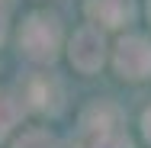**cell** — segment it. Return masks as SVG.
I'll use <instances>...</instances> for the list:
<instances>
[{
  "label": "cell",
  "mask_w": 151,
  "mask_h": 148,
  "mask_svg": "<svg viewBox=\"0 0 151 148\" xmlns=\"http://www.w3.org/2000/svg\"><path fill=\"white\" fill-rule=\"evenodd\" d=\"M58 42H61V32L52 16H29L19 29V45L35 61H52L58 52Z\"/></svg>",
  "instance_id": "6da1fadb"
},
{
  "label": "cell",
  "mask_w": 151,
  "mask_h": 148,
  "mask_svg": "<svg viewBox=\"0 0 151 148\" xmlns=\"http://www.w3.org/2000/svg\"><path fill=\"white\" fill-rule=\"evenodd\" d=\"M116 68H119L122 77H132V81L148 77L151 74V45L138 35L122 39L119 48H116Z\"/></svg>",
  "instance_id": "7a4b0ae2"
},
{
  "label": "cell",
  "mask_w": 151,
  "mask_h": 148,
  "mask_svg": "<svg viewBox=\"0 0 151 148\" xmlns=\"http://www.w3.org/2000/svg\"><path fill=\"white\" fill-rule=\"evenodd\" d=\"M103 35L96 29H81L71 42V61L81 68V71H96L103 64Z\"/></svg>",
  "instance_id": "3957f363"
},
{
  "label": "cell",
  "mask_w": 151,
  "mask_h": 148,
  "mask_svg": "<svg viewBox=\"0 0 151 148\" xmlns=\"http://www.w3.org/2000/svg\"><path fill=\"white\" fill-rule=\"evenodd\" d=\"M87 16L100 26H122L132 16V0H87Z\"/></svg>",
  "instance_id": "277c9868"
},
{
  "label": "cell",
  "mask_w": 151,
  "mask_h": 148,
  "mask_svg": "<svg viewBox=\"0 0 151 148\" xmlns=\"http://www.w3.org/2000/svg\"><path fill=\"white\" fill-rule=\"evenodd\" d=\"M26 97H29L32 106H39V110H58V84L55 81H48L45 74H39V77H29L26 81Z\"/></svg>",
  "instance_id": "5b68a950"
},
{
  "label": "cell",
  "mask_w": 151,
  "mask_h": 148,
  "mask_svg": "<svg viewBox=\"0 0 151 148\" xmlns=\"http://www.w3.org/2000/svg\"><path fill=\"white\" fill-rule=\"evenodd\" d=\"M106 116H119V110L109 106V103L90 106V110L84 113V126H87V132H93V135H106V132H113L116 122H106Z\"/></svg>",
  "instance_id": "8992f818"
},
{
  "label": "cell",
  "mask_w": 151,
  "mask_h": 148,
  "mask_svg": "<svg viewBox=\"0 0 151 148\" xmlns=\"http://www.w3.org/2000/svg\"><path fill=\"white\" fill-rule=\"evenodd\" d=\"M23 113V106H19V100L13 97V93H6V90H0V139L16 126V119Z\"/></svg>",
  "instance_id": "52a82bcc"
},
{
  "label": "cell",
  "mask_w": 151,
  "mask_h": 148,
  "mask_svg": "<svg viewBox=\"0 0 151 148\" xmlns=\"http://www.w3.org/2000/svg\"><path fill=\"white\" fill-rule=\"evenodd\" d=\"M13 148H55V139L45 135V132H26Z\"/></svg>",
  "instance_id": "ba28073f"
},
{
  "label": "cell",
  "mask_w": 151,
  "mask_h": 148,
  "mask_svg": "<svg viewBox=\"0 0 151 148\" xmlns=\"http://www.w3.org/2000/svg\"><path fill=\"white\" fill-rule=\"evenodd\" d=\"M90 148H132L129 145V139L119 135V132H106V135H96V142Z\"/></svg>",
  "instance_id": "9c48e42d"
},
{
  "label": "cell",
  "mask_w": 151,
  "mask_h": 148,
  "mask_svg": "<svg viewBox=\"0 0 151 148\" xmlns=\"http://www.w3.org/2000/svg\"><path fill=\"white\" fill-rule=\"evenodd\" d=\"M3 35H6V10L0 3V42H3Z\"/></svg>",
  "instance_id": "30bf717a"
},
{
  "label": "cell",
  "mask_w": 151,
  "mask_h": 148,
  "mask_svg": "<svg viewBox=\"0 0 151 148\" xmlns=\"http://www.w3.org/2000/svg\"><path fill=\"white\" fill-rule=\"evenodd\" d=\"M142 126H145V139L151 142V110L145 113V119H142Z\"/></svg>",
  "instance_id": "8fae6325"
},
{
  "label": "cell",
  "mask_w": 151,
  "mask_h": 148,
  "mask_svg": "<svg viewBox=\"0 0 151 148\" xmlns=\"http://www.w3.org/2000/svg\"><path fill=\"white\" fill-rule=\"evenodd\" d=\"M148 13H151V3H148Z\"/></svg>",
  "instance_id": "7c38bea8"
}]
</instances>
